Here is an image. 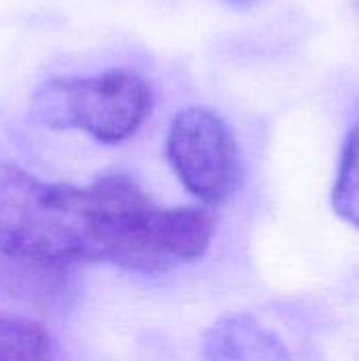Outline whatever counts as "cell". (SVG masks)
Here are the masks:
<instances>
[{
  "label": "cell",
  "mask_w": 359,
  "mask_h": 361,
  "mask_svg": "<svg viewBox=\"0 0 359 361\" xmlns=\"http://www.w3.org/2000/svg\"><path fill=\"white\" fill-rule=\"evenodd\" d=\"M214 233L212 212L161 207L125 173L72 186L0 165V254L15 262L163 273L205 256Z\"/></svg>",
  "instance_id": "1"
},
{
  "label": "cell",
  "mask_w": 359,
  "mask_h": 361,
  "mask_svg": "<svg viewBox=\"0 0 359 361\" xmlns=\"http://www.w3.org/2000/svg\"><path fill=\"white\" fill-rule=\"evenodd\" d=\"M167 159L184 188L205 205L229 201L243 184L239 144L209 108L193 106L176 114L167 133Z\"/></svg>",
  "instance_id": "3"
},
{
  "label": "cell",
  "mask_w": 359,
  "mask_h": 361,
  "mask_svg": "<svg viewBox=\"0 0 359 361\" xmlns=\"http://www.w3.org/2000/svg\"><path fill=\"white\" fill-rule=\"evenodd\" d=\"M0 361H55V347L40 324L0 311Z\"/></svg>",
  "instance_id": "5"
},
{
  "label": "cell",
  "mask_w": 359,
  "mask_h": 361,
  "mask_svg": "<svg viewBox=\"0 0 359 361\" xmlns=\"http://www.w3.org/2000/svg\"><path fill=\"white\" fill-rule=\"evenodd\" d=\"M152 108L150 85L135 72L51 78L32 97L36 121L51 129H80L102 144L129 140Z\"/></svg>",
  "instance_id": "2"
},
{
  "label": "cell",
  "mask_w": 359,
  "mask_h": 361,
  "mask_svg": "<svg viewBox=\"0 0 359 361\" xmlns=\"http://www.w3.org/2000/svg\"><path fill=\"white\" fill-rule=\"evenodd\" d=\"M226 2H231V4H250L254 0H226Z\"/></svg>",
  "instance_id": "7"
},
{
  "label": "cell",
  "mask_w": 359,
  "mask_h": 361,
  "mask_svg": "<svg viewBox=\"0 0 359 361\" xmlns=\"http://www.w3.org/2000/svg\"><path fill=\"white\" fill-rule=\"evenodd\" d=\"M199 361H292L284 341L250 315H229L214 324Z\"/></svg>",
  "instance_id": "4"
},
{
  "label": "cell",
  "mask_w": 359,
  "mask_h": 361,
  "mask_svg": "<svg viewBox=\"0 0 359 361\" xmlns=\"http://www.w3.org/2000/svg\"><path fill=\"white\" fill-rule=\"evenodd\" d=\"M332 207L339 218L359 231V123L345 140L339 176L332 188Z\"/></svg>",
  "instance_id": "6"
}]
</instances>
